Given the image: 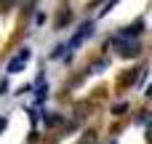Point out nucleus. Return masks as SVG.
<instances>
[{"label": "nucleus", "mask_w": 152, "mask_h": 144, "mask_svg": "<svg viewBox=\"0 0 152 144\" xmlns=\"http://www.w3.org/2000/svg\"><path fill=\"white\" fill-rule=\"evenodd\" d=\"M91 32H94V24L91 21H86V24H80V29H77V35L69 40V45H67V51H72V48H77L86 37H91Z\"/></svg>", "instance_id": "f257e3e1"}, {"label": "nucleus", "mask_w": 152, "mask_h": 144, "mask_svg": "<svg viewBox=\"0 0 152 144\" xmlns=\"http://www.w3.org/2000/svg\"><path fill=\"white\" fill-rule=\"evenodd\" d=\"M21 67H24V59H19V56H16V59H13L11 64H8V72H19Z\"/></svg>", "instance_id": "f03ea898"}, {"label": "nucleus", "mask_w": 152, "mask_h": 144, "mask_svg": "<svg viewBox=\"0 0 152 144\" xmlns=\"http://www.w3.org/2000/svg\"><path fill=\"white\" fill-rule=\"evenodd\" d=\"M29 56H32V53H29V48H21V51H19V59H24V61H29Z\"/></svg>", "instance_id": "7ed1b4c3"}, {"label": "nucleus", "mask_w": 152, "mask_h": 144, "mask_svg": "<svg viewBox=\"0 0 152 144\" xmlns=\"http://www.w3.org/2000/svg\"><path fill=\"white\" fill-rule=\"evenodd\" d=\"M126 110H128V104H118V107H115V115H123Z\"/></svg>", "instance_id": "20e7f679"}, {"label": "nucleus", "mask_w": 152, "mask_h": 144, "mask_svg": "<svg viewBox=\"0 0 152 144\" xmlns=\"http://www.w3.org/2000/svg\"><path fill=\"white\" fill-rule=\"evenodd\" d=\"M45 126H59V118H53V115H51V118H45Z\"/></svg>", "instance_id": "39448f33"}, {"label": "nucleus", "mask_w": 152, "mask_h": 144, "mask_svg": "<svg viewBox=\"0 0 152 144\" xmlns=\"http://www.w3.org/2000/svg\"><path fill=\"white\" fill-rule=\"evenodd\" d=\"M5 126H8V123H5V118H3V120H0V134L5 131Z\"/></svg>", "instance_id": "423d86ee"}]
</instances>
